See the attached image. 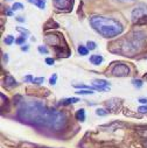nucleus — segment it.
Wrapping results in <instances>:
<instances>
[{"instance_id": "nucleus-1", "label": "nucleus", "mask_w": 147, "mask_h": 148, "mask_svg": "<svg viewBox=\"0 0 147 148\" xmlns=\"http://www.w3.org/2000/svg\"><path fill=\"white\" fill-rule=\"evenodd\" d=\"M18 118L30 126L52 132H60L67 126L63 112L46 106L39 99H23L18 110Z\"/></svg>"}, {"instance_id": "nucleus-2", "label": "nucleus", "mask_w": 147, "mask_h": 148, "mask_svg": "<svg viewBox=\"0 0 147 148\" xmlns=\"http://www.w3.org/2000/svg\"><path fill=\"white\" fill-rule=\"evenodd\" d=\"M90 25L92 28L105 39H112L116 38L119 34L123 33V25L112 18L107 16H99L95 15L90 18Z\"/></svg>"}, {"instance_id": "nucleus-3", "label": "nucleus", "mask_w": 147, "mask_h": 148, "mask_svg": "<svg viewBox=\"0 0 147 148\" xmlns=\"http://www.w3.org/2000/svg\"><path fill=\"white\" fill-rule=\"evenodd\" d=\"M112 75L118 77H125L130 75V68L124 63H118L112 68Z\"/></svg>"}, {"instance_id": "nucleus-4", "label": "nucleus", "mask_w": 147, "mask_h": 148, "mask_svg": "<svg viewBox=\"0 0 147 148\" xmlns=\"http://www.w3.org/2000/svg\"><path fill=\"white\" fill-rule=\"evenodd\" d=\"M53 4L55 8L63 12H69L74 7V0H53Z\"/></svg>"}, {"instance_id": "nucleus-5", "label": "nucleus", "mask_w": 147, "mask_h": 148, "mask_svg": "<svg viewBox=\"0 0 147 148\" xmlns=\"http://www.w3.org/2000/svg\"><path fill=\"white\" fill-rule=\"evenodd\" d=\"M146 13H147V7L141 4V5L137 6V7L132 11V20H133V21H138V20L145 18V16H146Z\"/></svg>"}, {"instance_id": "nucleus-6", "label": "nucleus", "mask_w": 147, "mask_h": 148, "mask_svg": "<svg viewBox=\"0 0 147 148\" xmlns=\"http://www.w3.org/2000/svg\"><path fill=\"white\" fill-rule=\"evenodd\" d=\"M109 88H110V83L105 79H95L91 86V89H95L97 91H105Z\"/></svg>"}, {"instance_id": "nucleus-7", "label": "nucleus", "mask_w": 147, "mask_h": 148, "mask_svg": "<svg viewBox=\"0 0 147 148\" xmlns=\"http://www.w3.org/2000/svg\"><path fill=\"white\" fill-rule=\"evenodd\" d=\"M106 106H107L109 111H112V112H117L118 108L120 107V100H118V99H116V98L110 99V100H107Z\"/></svg>"}, {"instance_id": "nucleus-8", "label": "nucleus", "mask_w": 147, "mask_h": 148, "mask_svg": "<svg viewBox=\"0 0 147 148\" xmlns=\"http://www.w3.org/2000/svg\"><path fill=\"white\" fill-rule=\"evenodd\" d=\"M16 81L12 77V76H6L5 77V83H4V85L7 88V89H12V88H14V86H16Z\"/></svg>"}, {"instance_id": "nucleus-9", "label": "nucleus", "mask_w": 147, "mask_h": 148, "mask_svg": "<svg viewBox=\"0 0 147 148\" xmlns=\"http://www.w3.org/2000/svg\"><path fill=\"white\" fill-rule=\"evenodd\" d=\"M103 61H104V58H103L102 55L96 54V55H91V56H90V62H91L93 65H99Z\"/></svg>"}, {"instance_id": "nucleus-10", "label": "nucleus", "mask_w": 147, "mask_h": 148, "mask_svg": "<svg viewBox=\"0 0 147 148\" xmlns=\"http://www.w3.org/2000/svg\"><path fill=\"white\" fill-rule=\"evenodd\" d=\"M75 118H76V120H78V121H81V123L85 121V110H84V108L77 110V112H76V114H75Z\"/></svg>"}, {"instance_id": "nucleus-11", "label": "nucleus", "mask_w": 147, "mask_h": 148, "mask_svg": "<svg viewBox=\"0 0 147 148\" xmlns=\"http://www.w3.org/2000/svg\"><path fill=\"white\" fill-rule=\"evenodd\" d=\"M78 101H80L78 98L72 97V98H64V99H62V100H61V104H62V105H70V104H76V103H78Z\"/></svg>"}, {"instance_id": "nucleus-12", "label": "nucleus", "mask_w": 147, "mask_h": 148, "mask_svg": "<svg viewBox=\"0 0 147 148\" xmlns=\"http://www.w3.org/2000/svg\"><path fill=\"white\" fill-rule=\"evenodd\" d=\"M28 1L35 6H38L40 10H43L46 7V0H28Z\"/></svg>"}, {"instance_id": "nucleus-13", "label": "nucleus", "mask_w": 147, "mask_h": 148, "mask_svg": "<svg viewBox=\"0 0 147 148\" xmlns=\"http://www.w3.org/2000/svg\"><path fill=\"white\" fill-rule=\"evenodd\" d=\"M77 51H78V54H80L81 56H85V55H88L89 49H88V47H85V46H83V45H80L78 48H77Z\"/></svg>"}, {"instance_id": "nucleus-14", "label": "nucleus", "mask_w": 147, "mask_h": 148, "mask_svg": "<svg viewBox=\"0 0 147 148\" xmlns=\"http://www.w3.org/2000/svg\"><path fill=\"white\" fill-rule=\"evenodd\" d=\"M4 42H5L7 46H11V45L14 42V36H13V35H7L6 38H5V40H4Z\"/></svg>"}, {"instance_id": "nucleus-15", "label": "nucleus", "mask_w": 147, "mask_h": 148, "mask_svg": "<svg viewBox=\"0 0 147 148\" xmlns=\"http://www.w3.org/2000/svg\"><path fill=\"white\" fill-rule=\"evenodd\" d=\"M26 39H27V36H26L25 34H22V35L20 36V38H18V39L15 40V43H16V45H20V46H21V45H23V43H25Z\"/></svg>"}, {"instance_id": "nucleus-16", "label": "nucleus", "mask_w": 147, "mask_h": 148, "mask_svg": "<svg viewBox=\"0 0 147 148\" xmlns=\"http://www.w3.org/2000/svg\"><path fill=\"white\" fill-rule=\"evenodd\" d=\"M87 47H88L89 50H95V49L97 48V45H96V42H93V41H88V42H87Z\"/></svg>"}, {"instance_id": "nucleus-17", "label": "nucleus", "mask_w": 147, "mask_h": 148, "mask_svg": "<svg viewBox=\"0 0 147 148\" xmlns=\"http://www.w3.org/2000/svg\"><path fill=\"white\" fill-rule=\"evenodd\" d=\"M132 84H133V86H135V88H138V89H140L141 86H142V81L141 79H132Z\"/></svg>"}, {"instance_id": "nucleus-18", "label": "nucleus", "mask_w": 147, "mask_h": 148, "mask_svg": "<svg viewBox=\"0 0 147 148\" xmlns=\"http://www.w3.org/2000/svg\"><path fill=\"white\" fill-rule=\"evenodd\" d=\"M96 114L97 116H100V117H104V116L107 114V111L104 110V108H97L96 110Z\"/></svg>"}, {"instance_id": "nucleus-19", "label": "nucleus", "mask_w": 147, "mask_h": 148, "mask_svg": "<svg viewBox=\"0 0 147 148\" xmlns=\"http://www.w3.org/2000/svg\"><path fill=\"white\" fill-rule=\"evenodd\" d=\"M22 8H23V5H22L21 3H14L13 6H12V10H13V11H20V10H22Z\"/></svg>"}, {"instance_id": "nucleus-20", "label": "nucleus", "mask_w": 147, "mask_h": 148, "mask_svg": "<svg viewBox=\"0 0 147 148\" xmlns=\"http://www.w3.org/2000/svg\"><path fill=\"white\" fill-rule=\"evenodd\" d=\"M77 95H92L93 92L91 90H84V89H81V90H77L76 91Z\"/></svg>"}, {"instance_id": "nucleus-21", "label": "nucleus", "mask_w": 147, "mask_h": 148, "mask_svg": "<svg viewBox=\"0 0 147 148\" xmlns=\"http://www.w3.org/2000/svg\"><path fill=\"white\" fill-rule=\"evenodd\" d=\"M56 81H57V75H56V73H54V75L49 78V84L50 85H55L56 84Z\"/></svg>"}, {"instance_id": "nucleus-22", "label": "nucleus", "mask_w": 147, "mask_h": 148, "mask_svg": "<svg viewBox=\"0 0 147 148\" xmlns=\"http://www.w3.org/2000/svg\"><path fill=\"white\" fill-rule=\"evenodd\" d=\"M38 49H39V51H40L41 54H48V53H49L46 46H39V48H38Z\"/></svg>"}, {"instance_id": "nucleus-23", "label": "nucleus", "mask_w": 147, "mask_h": 148, "mask_svg": "<svg viewBox=\"0 0 147 148\" xmlns=\"http://www.w3.org/2000/svg\"><path fill=\"white\" fill-rule=\"evenodd\" d=\"M43 81H45L43 77H38V78H34L33 79V83L34 84H41V83H43Z\"/></svg>"}, {"instance_id": "nucleus-24", "label": "nucleus", "mask_w": 147, "mask_h": 148, "mask_svg": "<svg viewBox=\"0 0 147 148\" xmlns=\"http://www.w3.org/2000/svg\"><path fill=\"white\" fill-rule=\"evenodd\" d=\"M138 112H139V113H142V114L147 113V106H140V107L138 108Z\"/></svg>"}, {"instance_id": "nucleus-25", "label": "nucleus", "mask_w": 147, "mask_h": 148, "mask_svg": "<svg viewBox=\"0 0 147 148\" xmlns=\"http://www.w3.org/2000/svg\"><path fill=\"white\" fill-rule=\"evenodd\" d=\"M54 62H55V61H54V58H52V57H47V58H46V63H47L48 65H53Z\"/></svg>"}, {"instance_id": "nucleus-26", "label": "nucleus", "mask_w": 147, "mask_h": 148, "mask_svg": "<svg viewBox=\"0 0 147 148\" xmlns=\"http://www.w3.org/2000/svg\"><path fill=\"white\" fill-rule=\"evenodd\" d=\"M33 79H34V78H33V76H30V75H28V76H26V77L23 78L25 82H33Z\"/></svg>"}, {"instance_id": "nucleus-27", "label": "nucleus", "mask_w": 147, "mask_h": 148, "mask_svg": "<svg viewBox=\"0 0 147 148\" xmlns=\"http://www.w3.org/2000/svg\"><path fill=\"white\" fill-rule=\"evenodd\" d=\"M139 103L142 104V105H146L147 104V98H140L139 99Z\"/></svg>"}, {"instance_id": "nucleus-28", "label": "nucleus", "mask_w": 147, "mask_h": 148, "mask_svg": "<svg viewBox=\"0 0 147 148\" xmlns=\"http://www.w3.org/2000/svg\"><path fill=\"white\" fill-rule=\"evenodd\" d=\"M18 30H19V32H22V33H26V34H29V32H28L27 29H23V28H20V27L18 28Z\"/></svg>"}, {"instance_id": "nucleus-29", "label": "nucleus", "mask_w": 147, "mask_h": 148, "mask_svg": "<svg viewBox=\"0 0 147 148\" xmlns=\"http://www.w3.org/2000/svg\"><path fill=\"white\" fill-rule=\"evenodd\" d=\"M118 1H120V3H133V1H135V0H118Z\"/></svg>"}, {"instance_id": "nucleus-30", "label": "nucleus", "mask_w": 147, "mask_h": 148, "mask_svg": "<svg viewBox=\"0 0 147 148\" xmlns=\"http://www.w3.org/2000/svg\"><path fill=\"white\" fill-rule=\"evenodd\" d=\"M15 19H16L19 22H25V19H23V18H21V16H16Z\"/></svg>"}, {"instance_id": "nucleus-31", "label": "nucleus", "mask_w": 147, "mask_h": 148, "mask_svg": "<svg viewBox=\"0 0 147 148\" xmlns=\"http://www.w3.org/2000/svg\"><path fill=\"white\" fill-rule=\"evenodd\" d=\"M4 62H5V63L8 62V56H7V54H4Z\"/></svg>"}, {"instance_id": "nucleus-32", "label": "nucleus", "mask_w": 147, "mask_h": 148, "mask_svg": "<svg viewBox=\"0 0 147 148\" xmlns=\"http://www.w3.org/2000/svg\"><path fill=\"white\" fill-rule=\"evenodd\" d=\"M21 50H22V51H27V50H28V46H22V47H21Z\"/></svg>"}]
</instances>
